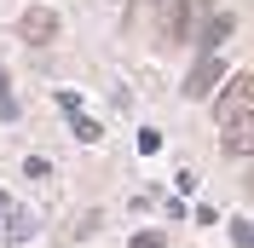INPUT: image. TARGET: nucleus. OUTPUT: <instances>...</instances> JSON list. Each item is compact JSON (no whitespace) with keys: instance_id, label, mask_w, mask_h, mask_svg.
I'll return each mask as SVG.
<instances>
[{"instance_id":"obj_1","label":"nucleus","mask_w":254,"mask_h":248,"mask_svg":"<svg viewBox=\"0 0 254 248\" xmlns=\"http://www.w3.org/2000/svg\"><path fill=\"white\" fill-rule=\"evenodd\" d=\"M243 110H254V75L249 69H237V75H225L220 87H214V116H220V127L231 122V116H243Z\"/></svg>"},{"instance_id":"obj_2","label":"nucleus","mask_w":254,"mask_h":248,"mask_svg":"<svg viewBox=\"0 0 254 248\" xmlns=\"http://www.w3.org/2000/svg\"><path fill=\"white\" fill-rule=\"evenodd\" d=\"M202 12H214V0H174V6H168V23H162L168 47H185L190 35H196V17Z\"/></svg>"},{"instance_id":"obj_3","label":"nucleus","mask_w":254,"mask_h":248,"mask_svg":"<svg viewBox=\"0 0 254 248\" xmlns=\"http://www.w3.org/2000/svg\"><path fill=\"white\" fill-rule=\"evenodd\" d=\"M225 81V63H220V52H202V58L190 63V75H185V87L179 93L185 98H214V87Z\"/></svg>"},{"instance_id":"obj_4","label":"nucleus","mask_w":254,"mask_h":248,"mask_svg":"<svg viewBox=\"0 0 254 248\" xmlns=\"http://www.w3.org/2000/svg\"><path fill=\"white\" fill-rule=\"evenodd\" d=\"M17 35H23L29 47H52V41H58V12H47V6H29V12L17 17Z\"/></svg>"},{"instance_id":"obj_5","label":"nucleus","mask_w":254,"mask_h":248,"mask_svg":"<svg viewBox=\"0 0 254 248\" xmlns=\"http://www.w3.org/2000/svg\"><path fill=\"white\" fill-rule=\"evenodd\" d=\"M220 144H225V156H254V110H243V116L225 122Z\"/></svg>"},{"instance_id":"obj_6","label":"nucleus","mask_w":254,"mask_h":248,"mask_svg":"<svg viewBox=\"0 0 254 248\" xmlns=\"http://www.w3.org/2000/svg\"><path fill=\"white\" fill-rule=\"evenodd\" d=\"M231 29H237V17H231V12H208V23L190 35V41H196L202 52H220L225 41H231Z\"/></svg>"},{"instance_id":"obj_7","label":"nucleus","mask_w":254,"mask_h":248,"mask_svg":"<svg viewBox=\"0 0 254 248\" xmlns=\"http://www.w3.org/2000/svg\"><path fill=\"white\" fill-rule=\"evenodd\" d=\"M69 116H75V139L81 144H98V122L93 116H81V110H69Z\"/></svg>"},{"instance_id":"obj_8","label":"nucleus","mask_w":254,"mask_h":248,"mask_svg":"<svg viewBox=\"0 0 254 248\" xmlns=\"http://www.w3.org/2000/svg\"><path fill=\"white\" fill-rule=\"evenodd\" d=\"M231 243H237V248H254V225H249V219H231Z\"/></svg>"},{"instance_id":"obj_9","label":"nucleus","mask_w":254,"mask_h":248,"mask_svg":"<svg viewBox=\"0 0 254 248\" xmlns=\"http://www.w3.org/2000/svg\"><path fill=\"white\" fill-rule=\"evenodd\" d=\"M0 116H6V122L17 116V98H12V87H6V69H0Z\"/></svg>"},{"instance_id":"obj_10","label":"nucleus","mask_w":254,"mask_h":248,"mask_svg":"<svg viewBox=\"0 0 254 248\" xmlns=\"http://www.w3.org/2000/svg\"><path fill=\"white\" fill-rule=\"evenodd\" d=\"M23 173H29V179H47L52 168H47V156H29V162H23Z\"/></svg>"},{"instance_id":"obj_11","label":"nucleus","mask_w":254,"mask_h":248,"mask_svg":"<svg viewBox=\"0 0 254 248\" xmlns=\"http://www.w3.org/2000/svg\"><path fill=\"white\" fill-rule=\"evenodd\" d=\"M139 150H144V156L162 150V133H156V127H144V133H139Z\"/></svg>"},{"instance_id":"obj_12","label":"nucleus","mask_w":254,"mask_h":248,"mask_svg":"<svg viewBox=\"0 0 254 248\" xmlns=\"http://www.w3.org/2000/svg\"><path fill=\"white\" fill-rule=\"evenodd\" d=\"M133 248H162V231H139V237H133Z\"/></svg>"},{"instance_id":"obj_13","label":"nucleus","mask_w":254,"mask_h":248,"mask_svg":"<svg viewBox=\"0 0 254 248\" xmlns=\"http://www.w3.org/2000/svg\"><path fill=\"white\" fill-rule=\"evenodd\" d=\"M243 185H249V196H254V168H249V179H243Z\"/></svg>"},{"instance_id":"obj_14","label":"nucleus","mask_w":254,"mask_h":248,"mask_svg":"<svg viewBox=\"0 0 254 248\" xmlns=\"http://www.w3.org/2000/svg\"><path fill=\"white\" fill-rule=\"evenodd\" d=\"M156 6H162V0H156Z\"/></svg>"}]
</instances>
